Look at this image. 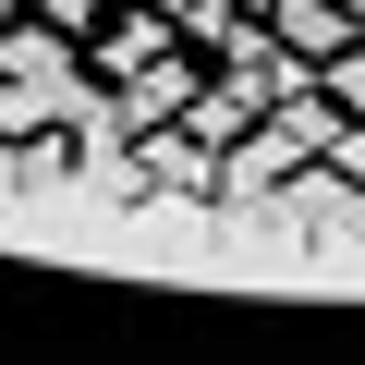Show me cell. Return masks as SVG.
Listing matches in <instances>:
<instances>
[{
	"label": "cell",
	"mask_w": 365,
	"mask_h": 365,
	"mask_svg": "<svg viewBox=\"0 0 365 365\" xmlns=\"http://www.w3.org/2000/svg\"><path fill=\"white\" fill-rule=\"evenodd\" d=\"M268 37H280V49H304V61H329V49H353L365 25L341 13V0H268Z\"/></svg>",
	"instance_id": "obj_1"
}]
</instances>
